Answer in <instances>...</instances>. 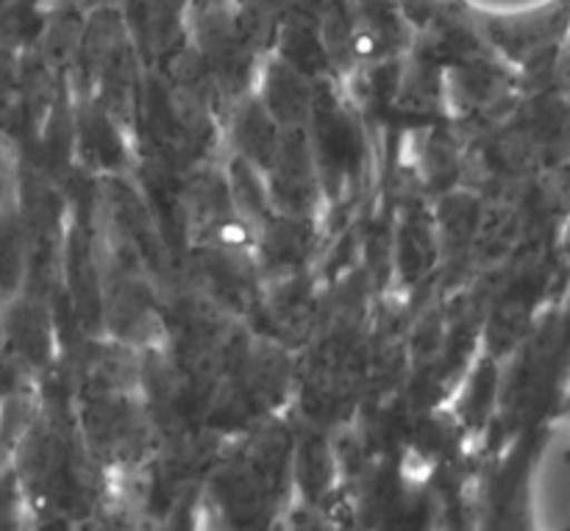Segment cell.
I'll return each mask as SVG.
<instances>
[{
  "mask_svg": "<svg viewBox=\"0 0 570 531\" xmlns=\"http://www.w3.org/2000/svg\"><path fill=\"white\" fill-rule=\"evenodd\" d=\"M198 531H226V529H223L220 521H212V518H206V521L198 527Z\"/></svg>",
  "mask_w": 570,
  "mask_h": 531,
  "instance_id": "6da1fadb",
  "label": "cell"
}]
</instances>
